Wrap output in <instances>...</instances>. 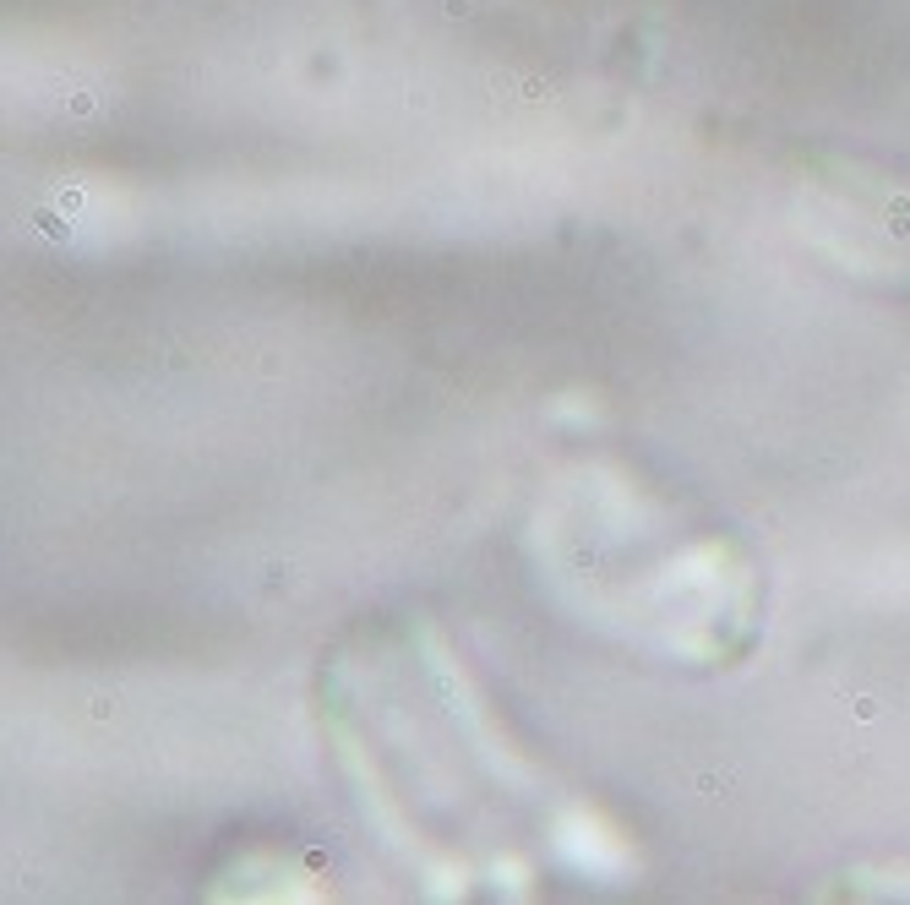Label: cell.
Returning <instances> with one entry per match:
<instances>
[{"instance_id":"1","label":"cell","mask_w":910,"mask_h":905,"mask_svg":"<svg viewBox=\"0 0 910 905\" xmlns=\"http://www.w3.org/2000/svg\"><path fill=\"white\" fill-rule=\"evenodd\" d=\"M551 578L583 611L687 665H725L758 627V573L720 529L682 513L621 469H578L551 518Z\"/></svg>"}]
</instances>
